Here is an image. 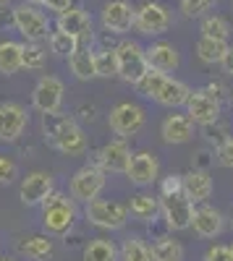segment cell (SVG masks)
Masks as SVG:
<instances>
[{"instance_id":"cell-8","label":"cell","mask_w":233,"mask_h":261,"mask_svg":"<svg viewBox=\"0 0 233 261\" xmlns=\"http://www.w3.org/2000/svg\"><path fill=\"white\" fill-rule=\"evenodd\" d=\"M108 125L115 136L126 139V136H134L144 128V110L136 102H121L115 105L110 115H108Z\"/></svg>"},{"instance_id":"cell-35","label":"cell","mask_w":233,"mask_h":261,"mask_svg":"<svg viewBox=\"0 0 233 261\" xmlns=\"http://www.w3.org/2000/svg\"><path fill=\"white\" fill-rule=\"evenodd\" d=\"M48 45H50V53L53 55H60V58H68L76 47H79V42L71 37V34H66V32H50V37H48Z\"/></svg>"},{"instance_id":"cell-22","label":"cell","mask_w":233,"mask_h":261,"mask_svg":"<svg viewBox=\"0 0 233 261\" xmlns=\"http://www.w3.org/2000/svg\"><path fill=\"white\" fill-rule=\"evenodd\" d=\"M68 68L79 81H92L97 79V68H95V50H89V45H79L71 55H68Z\"/></svg>"},{"instance_id":"cell-43","label":"cell","mask_w":233,"mask_h":261,"mask_svg":"<svg viewBox=\"0 0 233 261\" xmlns=\"http://www.w3.org/2000/svg\"><path fill=\"white\" fill-rule=\"evenodd\" d=\"M173 191H183V183H181V175H168L162 183H160V193H173Z\"/></svg>"},{"instance_id":"cell-45","label":"cell","mask_w":233,"mask_h":261,"mask_svg":"<svg viewBox=\"0 0 233 261\" xmlns=\"http://www.w3.org/2000/svg\"><path fill=\"white\" fill-rule=\"evenodd\" d=\"M0 261H13V258H8V256H0Z\"/></svg>"},{"instance_id":"cell-18","label":"cell","mask_w":233,"mask_h":261,"mask_svg":"<svg viewBox=\"0 0 233 261\" xmlns=\"http://www.w3.org/2000/svg\"><path fill=\"white\" fill-rule=\"evenodd\" d=\"M144 58L150 63V68H157L162 73H173L178 65H181V55L173 45H168V42H155L144 50Z\"/></svg>"},{"instance_id":"cell-19","label":"cell","mask_w":233,"mask_h":261,"mask_svg":"<svg viewBox=\"0 0 233 261\" xmlns=\"http://www.w3.org/2000/svg\"><path fill=\"white\" fill-rule=\"evenodd\" d=\"M160 136L165 144H186L194 136V120L189 115H168L162 120Z\"/></svg>"},{"instance_id":"cell-6","label":"cell","mask_w":233,"mask_h":261,"mask_svg":"<svg viewBox=\"0 0 233 261\" xmlns=\"http://www.w3.org/2000/svg\"><path fill=\"white\" fill-rule=\"evenodd\" d=\"M160 212L162 220L168 225V230H189L192 227V214H194V204L189 201V196L183 191H173V193H160Z\"/></svg>"},{"instance_id":"cell-25","label":"cell","mask_w":233,"mask_h":261,"mask_svg":"<svg viewBox=\"0 0 233 261\" xmlns=\"http://www.w3.org/2000/svg\"><path fill=\"white\" fill-rule=\"evenodd\" d=\"M21 71V42L6 39L0 42V73L13 76Z\"/></svg>"},{"instance_id":"cell-16","label":"cell","mask_w":233,"mask_h":261,"mask_svg":"<svg viewBox=\"0 0 233 261\" xmlns=\"http://www.w3.org/2000/svg\"><path fill=\"white\" fill-rule=\"evenodd\" d=\"M129 162H131V149H129V144H126L123 139H118V141L105 144L97 151V162L95 165L100 170H105V172H126Z\"/></svg>"},{"instance_id":"cell-10","label":"cell","mask_w":233,"mask_h":261,"mask_svg":"<svg viewBox=\"0 0 233 261\" xmlns=\"http://www.w3.org/2000/svg\"><path fill=\"white\" fill-rule=\"evenodd\" d=\"M63 94H66V86L58 76H42L32 89V107L37 113H55L63 105Z\"/></svg>"},{"instance_id":"cell-15","label":"cell","mask_w":233,"mask_h":261,"mask_svg":"<svg viewBox=\"0 0 233 261\" xmlns=\"http://www.w3.org/2000/svg\"><path fill=\"white\" fill-rule=\"evenodd\" d=\"M29 125V115L16 102H0V141H16Z\"/></svg>"},{"instance_id":"cell-41","label":"cell","mask_w":233,"mask_h":261,"mask_svg":"<svg viewBox=\"0 0 233 261\" xmlns=\"http://www.w3.org/2000/svg\"><path fill=\"white\" fill-rule=\"evenodd\" d=\"M29 3H34L39 8H48V11H55V13H63L66 8H71L74 0H29Z\"/></svg>"},{"instance_id":"cell-5","label":"cell","mask_w":233,"mask_h":261,"mask_svg":"<svg viewBox=\"0 0 233 261\" xmlns=\"http://www.w3.org/2000/svg\"><path fill=\"white\" fill-rule=\"evenodd\" d=\"M105 170H100L97 165H84L74 172V178L68 183V196L76 204H87L105 191Z\"/></svg>"},{"instance_id":"cell-23","label":"cell","mask_w":233,"mask_h":261,"mask_svg":"<svg viewBox=\"0 0 233 261\" xmlns=\"http://www.w3.org/2000/svg\"><path fill=\"white\" fill-rule=\"evenodd\" d=\"M189 94H192V89H189L183 81L168 76L165 84L160 86V92L155 94V102L162 105V107H173V110H176V107H183V105H186Z\"/></svg>"},{"instance_id":"cell-21","label":"cell","mask_w":233,"mask_h":261,"mask_svg":"<svg viewBox=\"0 0 233 261\" xmlns=\"http://www.w3.org/2000/svg\"><path fill=\"white\" fill-rule=\"evenodd\" d=\"M181 183H183V193L189 196V201H192V204L207 201L209 193H213V178H209L204 170L186 172V175H181Z\"/></svg>"},{"instance_id":"cell-44","label":"cell","mask_w":233,"mask_h":261,"mask_svg":"<svg viewBox=\"0 0 233 261\" xmlns=\"http://www.w3.org/2000/svg\"><path fill=\"white\" fill-rule=\"evenodd\" d=\"M220 65H223V71H225L228 76H233V47H228V53H225V58L220 60Z\"/></svg>"},{"instance_id":"cell-14","label":"cell","mask_w":233,"mask_h":261,"mask_svg":"<svg viewBox=\"0 0 233 261\" xmlns=\"http://www.w3.org/2000/svg\"><path fill=\"white\" fill-rule=\"evenodd\" d=\"M126 175H129V180L134 186H152L157 183L160 178V162L155 154H150V151H136V154H131V162L129 167H126Z\"/></svg>"},{"instance_id":"cell-46","label":"cell","mask_w":233,"mask_h":261,"mask_svg":"<svg viewBox=\"0 0 233 261\" xmlns=\"http://www.w3.org/2000/svg\"><path fill=\"white\" fill-rule=\"evenodd\" d=\"M215 3H220V0H213V6H215Z\"/></svg>"},{"instance_id":"cell-40","label":"cell","mask_w":233,"mask_h":261,"mask_svg":"<svg viewBox=\"0 0 233 261\" xmlns=\"http://www.w3.org/2000/svg\"><path fill=\"white\" fill-rule=\"evenodd\" d=\"M16 172H18L16 170V162L0 154V183H11L16 178Z\"/></svg>"},{"instance_id":"cell-49","label":"cell","mask_w":233,"mask_h":261,"mask_svg":"<svg viewBox=\"0 0 233 261\" xmlns=\"http://www.w3.org/2000/svg\"><path fill=\"white\" fill-rule=\"evenodd\" d=\"M13 261H16V258H13Z\"/></svg>"},{"instance_id":"cell-39","label":"cell","mask_w":233,"mask_h":261,"mask_svg":"<svg viewBox=\"0 0 233 261\" xmlns=\"http://www.w3.org/2000/svg\"><path fill=\"white\" fill-rule=\"evenodd\" d=\"M204 261H233V251L230 246H213V248H207Z\"/></svg>"},{"instance_id":"cell-7","label":"cell","mask_w":233,"mask_h":261,"mask_svg":"<svg viewBox=\"0 0 233 261\" xmlns=\"http://www.w3.org/2000/svg\"><path fill=\"white\" fill-rule=\"evenodd\" d=\"M173 24V13L168 6L162 3H144L136 8V18H134V29L144 37H157V34H165Z\"/></svg>"},{"instance_id":"cell-37","label":"cell","mask_w":233,"mask_h":261,"mask_svg":"<svg viewBox=\"0 0 233 261\" xmlns=\"http://www.w3.org/2000/svg\"><path fill=\"white\" fill-rule=\"evenodd\" d=\"M213 8V0H181V11L186 18H197L204 16V11Z\"/></svg>"},{"instance_id":"cell-4","label":"cell","mask_w":233,"mask_h":261,"mask_svg":"<svg viewBox=\"0 0 233 261\" xmlns=\"http://www.w3.org/2000/svg\"><path fill=\"white\" fill-rule=\"evenodd\" d=\"M13 16H16L13 29L27 42H42L50 37V18L39 11V6H34V3L13 6Z\"/></svg>"},{"instance_id":"cell-29","label":"cell","mask_w":233,"mask_h":261,"mask_svg":"<svg viewBox=\"0 0 233 261\" xmlns=\"http://www.w3.org/2000/svg\"><path fill=\"white\" fill-rule=\"evenodd\" d=\"M118 261H152V251L142 238H126L118 248Z\"/></svg>"},{"instance_id":"cell-12","label":"cell","mask_w":233,"mask_h":261,"mask_svg":"<svg viewBox=\"0 0 233 261\" xmlns=\"http://www.w3.org/2000/svg\"><path fill=\"white\" fill-rule=\"evenodd\" d=\"M58 29L71 34L79 45H92L95 39V29H92V16L84 8H66L63 13H58Z\"/></svg>"},{"instance_id":"cell-32","label":"cell","mask_w":233,"mask_h":261,"mask_svg":"<svg viewBox=\"0 0 233 261\" xmlns=\"http://www.w3.org/2000/svg\"><path fill=\"white\" fill-rule=\"evenodd\" d=\"M71 123H74V118L66 115V113H60V110L42 113V136H45V141H50V139H55L60 130L66 125H71Z\"/></svg>"},{"instance_id":"cell-27","label":"cell","mask_w":233,"mask_h":261,"mask_svg":"<svg viewBox=\"0 0 233 261\" xmlns=\"http://www.w3.org/2000/svg\"><path fill=\"white\" fill-rule=\"evenodd\" d=\"M18 253H24L32 261H42V258H50L53 256V241L48 235H34L27 238L24 243H18Z\"/></svg>"},{"instance_id":"cell-31","label":"cell","mask_w":233,"mask_h":261,"mask_svg":"<svg viewBox=\"0 0 233 261\" xmlns=\"http://www.w3.org/2000/svg\"><path fill=\"white\" fill-rule=\"evenodd\" d=\"M165 79H168V73H162V71H157V68H147L144 76H142L134 86H136V92H139L142 97L155 99V94L160 92V86L165 84Z\"/></svg>"},{"instance_id":"cell-13","label":"cell","mask_w":233,"mask_h":261,"mask_svg":"<svg viewBox=\"0 0 233 261\" xmlns=\"http://www.w3.org/2000/svg\"><path fill=\"white\" fill-rule=\"evenodd\" d=\"M55 191V180L50 172H42V170H34L29 175L21 180L18 186V199L24 206H39L48 196Z\"/></svg>"},{"instance_id":"cell-24","label":"cell","mask_w":233,"mask_h":261,"mask_svg":"<svg viewBox=\"0 0 233 261\" xmlns=\"http://www.w3.org/2000/svg\"><path fill=\"white\" fill-rule=\"evenodd\" d=\"M84 261H118V246L108 238H92L84 246Z\"/></svg>"},{"instance_id":"cell-36","label":"cell","mask_w":233,"mask_h":261,"mask_svg":"<svg viewBox=\"0 0 233 261\" xmlns=\"http://www.w3.org/2000/svg\"><path fill=\"white\" fill-rule=\"evenodd\" d=\"M95 68H97V76L113 79L118 73V68H115V53L113 50H97L95 53Z\"/></svg>"},{"instance_id":"cell-2","label":"cell","mask_w":233,"mask_h":261,"mask_svg":"<svg viewBox=\"0 0 233 261\" xmlns=\"http://www.w3.org/2000/svg\"><path fill=\"white\" fill-rule=\"evenodd\" d=\"M115 53V68H118V79H123L126 84H136L144 71L150 68V63L144 58V47L139 42H131V39H123L118 47H113Z\"/></svg>"},{"instance_id":"cell-1","label":"cell","mask_w":233,"mask_h":261,"mask_svg":"<svg viewBox=\"0 0 233 261\" xmlns=\"http://www.w3.org/2000/svg\"><path fill=\"white\" fill-rule=\"evenodd\" d=\"M39 206H42V227H45L48 235H68L71 232L76 214H79L76 201L71 196L53 191Z\"/></svg>"},{"instance_id":"cell-3","label":"cell","mask_w":233,"mask_h":261,"mask_svg":"<svg viewBox=\"0 0 233 261\" xmlns=\"http://www.w3.org/2000/svg\"><path fill=\"white\" fill-rule=\"evenodd\" d=\"M84 217L89 220V225L100 230H121L129 222V206H123L118 201H105V199H92L84 204Z\"/></svg>"},{"instance_id":"cell-34","label":"cell","mask_w":233,"mask_h":261,"mask_svg":"<svg viewBox=\"0 0 233 261\" xmlns=\"http://www.w3.org/2000/svg\"><path fill=\"white\" fill-rule=\"evenodd\" d=\"M202 37H213V39H223L228 42L230 37V24L223 18V16H204L202 18Z\"/></svg>"},{"instance_id":"cell-30","label":"cell","mask_w":233,"mask_h":261,"mask_svg":"<svg viewBox=\"0 0 233 261\" xmlns=\"http://www.w3.org/2000/svg\"><path fill=\"white\" fill-rule=\"evenodd\" d=\"M150 251H152V261H181L183 258V246L168 235L157 238V243Z\"/></svg>"},{"instance_id":"cell-47","label":"cell","mask_w":233,"mask_h":261,"mask_svg":"<svg viewBox=\"0 0 233 261\" xmlns=\"http://www.w3.org/2000/svg\"><path fill=\"white\" fill-rule=\"evenodd\" d=\"M0 3H8V0H0Z\"/></svg>"},{"instance_id":"cell-17","label":"cell","mask_w":233,"mask_h":261,"mask_svg":"<svg viewBox=\"0 0 233 261\" xmlns=\"http://www.w3.org/2000/svg\"><path fill=\"white\" fill-rule=\"evenodd\" d=\"M48 144L55 146L58 151H63V154H68V157H79V154H84V151H87V136H84V130H81V125H79L76 120H74L71 125H66V128H63L55 139H50Z\"/></svg>"},{"instance_id":"cell-26","label":"cell","mask_w":233,"mask_h":261,"mask_svg":"<svg viewBox=\"0 0 233 261\" xmlns=\"http://www.w3.org/2000/svg\"><path fill=\"white\" fill-rule=\"evenodd\" d=\"M157 212H160V201L155 199L152 193H136V196H131L129 214H134L136 220L150 222V220H155V217H157Z\"/></svg>"},{"instance_id":"cell-28","label":"cell","mask_w":233,"mask_h":261,"mask_svg":"<svg viewBox=\"0 0 233 261\" xmlns=\"http://www.w3.org/2000/svg\"><path fill=\"white\" fill-rule=\"evenodd\" d=\"M228 53V42L213 39V37H199L197 42V55L202 63H220Z\"/></svg>"},{"instance_id":"cell-9","label":"cell","mask_w":233,"mask_h":261,"mask_svg":"<svg viewBox=\"0 0 233 261\" xmlns=\"http://www.w3.org/2000/svg\"><path fill=\"white\" fill-rule=\"evenodd\" d=\"M134 18H136V8L129 0H110V3H105L100 13V24L110 34H129L134 29Z\"/></svg>"},{"instance_id":"cell-48","label":"cell","mask_w":233,"mask_h":261,"mask_svg":"<svg viewBox=\"0 0 233 261\" xmlns=\"http://www.w3.org/2000/svg\"><path fill=\"white\" fill-rule=\"evenodd\" d=\"M230 251H233V246H230Z\"/></svg>"},{"instance_id":"cell-33","label":"cell","mask_w":233,"mask_h":261,"mask_svg":"<svg viewBox=\"0 0 233 261\" xmlns=\"http://www.w3.org/2000/svg\"><path fill=\"white\" fill-rule=\"evenodd\" d=\"M45 65V50H42L39 42H24L21 45V68L29 71H39Z\"/></svg>"},{"instance_id":"cell-42","label":"cell","mask_w":233,"mask_h":261,"mask_svg":"<svg viewBox=\"0 0 233 261\" xmlns=\"http://www.w3.org/2000/svg\"><path fill=\"white\" fill-rule=\"evenodd\" d=\"M16 27V16H13V6L0 3V29H13Z\"/></svg>"},{"instance_id":"cell-11","label":"cell","mask_w":233,"mask_h":261,"mask_svg":"<svg viewBox=\"0 0 233 261\" xmlns=\"http://www.w3.org/2000/svg\"><path fill=\"white\" fill-rule=\"evenodd\" d=\"M183 107H186V115L194 120V125L218 123V118H220V99L213 92H207V89L192 92Z\"/></svg>"},{"instance_id":"cell-20","label":"cell","mask_w":233,"mask_h":261,"mask_svg":"<svg viewBox=\"0 0 233 261\" xmlns=\"http://www.w3.org/2000/svg\"><path fill=\"white\" fill-rule=\"evenodd\" d=\"M192 227L199 238H218L223 232V214L213 206H199L192 214Z\"/></svg>"},{"instance_id":"cell-38","label":"cell","mask_w":233,"mask_h":261,"mask_svg":"<svg viewBox=\"0 0 233 261\" xmlns=\"http://www.w3.org/2000/svg\"><path fill=\"white\" fill-rule=\"evenodd\" d=\"M218 162H220L223 167H230V170H233V139H230V136L218 144Z\"/></svg>"}]
</instances>
